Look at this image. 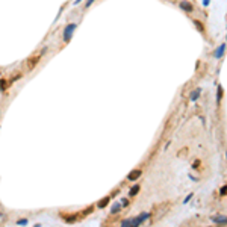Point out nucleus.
<instances>
[{"mask_svg": "<svg viewBox=\"0 0 227 227\" xmlns=\"http://www.w3.org/2000/svg\"><path fill=\"white\" fill-rule=\"evenodd\" d=\"M76 27H77L76 23H68L65 27H64V32H62V40H64V43H70V41H71L73 33H74Z\"/></svg>", "mask_w": 227, "mask_h": 227, "instance_id": "1", "label": "nucleus"}, {"mask_svg": "<svg viewBox=\"0 0 227 227\" xmlns=\"http://www.w3.org/2000/svg\"><path fill=\"white\" fill-rule=\"evenodd\" d=\"M46 50H47V47H44V49L41 50V53H40V55H36V56H33V58H30L29 62H27V70H32V68H33L36 64H38L40 59H41V56H43V55L46 53Z\"/></svg>", "mask_w": 227, "mask_h": 227, "instance_id": "2", "label": "nucleus"}, {"mask_svg": "<svg viewBox=\"0 0 227 227\" xmlns=\"http://www.w3.org/2000/svg\"><path fill=\"white\" fill-rule=\"evenodd\" d=\"M212 221L218 226H226L227 224V216L224 215H216V216H212Z\"/></svg>", "mask_w": 227, "mask_h": 227, "instance_id": "3", "label": "nucleus"}, {"mask_svg": "<svg viewBox=\"0 0 227 227\" xmlns=\"http://www.w3.org/2000/svg\"><path fill=\"white\" fill-rule=\"evenodd\" d=\"M141 174H142V171H141V170H133V171H130V173H129L127 179H129V180H136L138 177H141Z\"/></svg>", "mask_w": 227, "mask_h": 227, "instance_id": "4", "label": "nucleus"}, {"mask_svg": "<svg viewBox=\"0 0 227 227\" xmlns=\"http://www.w3.org/2000/svg\"><path fill=\"white\" fill-rule=\"evenodd\" d=\"M224 52H226V44H220V47H218V49H216V52H215V58H216V59L223 58Z\"/></svg>", "mask_w": 227, "mask_h": 227, "instance_id": "5", "label": "nucleus"}, {"mask_svg": "<svg viewBox=\"0 0 227 227\" xmlns=\"http://www.w3.org/2000/svg\"><path fill=\"white\" fill-rule=\"evenodd\" d=\"M180 8L183 9V11H186V12H191L192 9H194V6H192L189 2H182V3H180Z\"/></svg>", "mask_w": 227, "mask_h": 227, "instance_id": "6", "label": "nucleus"}, {"mask_svg": "<svg viewBox=\"0 0 227 227\" xmlns=\"http://www.w3.org/2000/svg\"><path fill=\"white\" fill-rule=\"evenodd\" d=\"M121 208H123V206H121V203H114L112 204V208H110V214H118L120 210H121Z\"/></svg>", "mask_w": 227, "mask_h": 227, "instance_id": "7", "label": "nucleus"}, {"mask_svg": "<svg viewBox=\"0 0 227 227\" xmlns=\"http://www.w3.org/2000/svg\"><path fill=\"white\" fill-rule=\"evenodd\" d=\"M109 202H110V198H109V197H104V198H102V200H100V203H98L97 206H98L100 209H103L104 206H108V203H109Z\"/></svg>", "mask_w": 227, "mask_h": 227, "instance_id": "8", "label": "nucleus"}, {"mask_svg": "<svg viewBox=\"0 0 227 227\" xmlns=\"http://www.w3.org/2000/svg\"><path fill=\"white\" fill-rule=\"evenodd\" d=\"M138 192H139V186H138V185H135L133 188H130V191H129V195H130V197H133V195H136Z\"/></svg>", "mask_w": 227, "mask_h": 227, "instance_id": "9", "label": "nucleus"}, {"mask_svg": "<svg viewBox=\"0 0 227 227\" xmlns=\"http://www.w3.org/2000/svg\"><path fill=\"white\" fill-rule=\"evenodd\" d=\"M198 96H200V89H195V91L191 94V100H192V102H197Z\"/></svg>", "mask_w": 227, "mask_h": 227, "instance_id": "10", "label": "nucleus"}, {"mask_svg": "<svg viewBox=\"0 0 227 227\" xmlns=\"http://www.w3.org/2000/svg\"><path fill=\"white\" fill-rule=\"evenodd\" d=\"M221 96H223V86L218 85V94H216V102H221Z\"/></svg>", "mask_w": 227, "mask_h": 227, "instance_id": "11", "label": "nucleus"}, {"mask_svg": "<svg viewBox=\"0 0 227 227\" xmlns=\"http://www.w3.org/2000/svg\"><path fill=\"white\" fill-rule=\"evenodd\" d=\"M6 89V79H0V91Z\"/></svg>", "mask_w": 227, "mask_h": 227, "instance_id": "12", "label": "nucleus"}, {"mask_svg": "<svg viewBox=\"0 0 227 227\" xmlns=\"http://www.w3.org/2000/svg\"><path fill=\"white\" fill-rule=\"evenodd\" d=\"M76 220H77V218H76L74 215H71V216H65V223H74Z\"/></svg>", "mask_w": 227, "mask_h": 227, "instance_id": "13", "label": "nucleus"}, {"mask_svg": "<svg viewBox=\"0 0 227 227\" xmlns=\"http://www.w3.org/2000/svg\"><path fill=\"white\" fill-rule=\"evenodd\" d=\"M194 24L198 27V30H200V32H203V30H204V29H203V24L200 23V21H197V20H194Z\"/></svg>", "mask_w": 227, "mask_h": 227, "instance_id": "14", "label": "nucleus"}, {"mask_svg": "<svg viewBox=\"0 0 227 227\" xmlns=\"http://www.w3.org/2000/svg\"><path fill=\"white\" fill-rule=\"evenodd\" d=\"M17 224H18V226H23V224L26 226V224H27V220H26V218H21V220L17 221Z\"/></svg>", "mask_w": 227, "mask_h": 227, "instance_id": "15", "label": "nucleus"}, {"mask_svg": "<svg viewBox=\"0 0 227 227\" xmlns=\"http://www.w3.org/2000/svg\"><path fill=\"white\" fill-rule=\"evenodd\" d=\"M94 2H96V0H86V2H85V9H86V8H89V6H91V5H92Z\"/></svg>", "mask_w": 227, "mask_h": 227, "instance_id": "16", "label": "nucleus"}, {"mask_svg": "<svg viewBox=\"0 0 227 227\" xmlns=\"http://www.w3.org/2000/svg\"><path fill=\"white\" fill-rule=\"evenodd\" d=\"M220 194H221V195H226V194H227V185H226V186H223V188H221Z\"/></svg>", "mask_w": 227, "mask_h": 227, "instance_id": "17", "label": "nucleus"}, {"mask_svg": "<svg viewBox=\"0 0 227 227\" xmlns=\"http://www.w3.org/2000/svg\"><path fill=\"white\" fill-rule=\"evenodd\" d=\"M192 197H194V194H189V195H188V197H186V198H185V202H183V203H185V204H186V203H189V200H191Z\"/></svg>", "mask_w": 227, "mask_h": 227, "instance_id": "18", "label": "nucleus"}, {"mask_svg": "<svg viewBox=\"0 0 227 227\" xmlns=\"http://www.w3.org/2000/svg\"><path fill=\"white\" fill-rule=\"evenodd\" d=\"M129 204V200L127 198H121V206H127Z\"/></svg>", "mask_w": 227, "mask_h": 227, "instance_id": "19", "label": "nucleus"}, {"mask_svg": "<svg viewBox=\"0 0 227 227\" xmlns=\"http://www.w3.org/2000/svg\"><path fill=\"white\" fill-rule=\"evenodd\" d=\"M209 3H210V0H203V5H204V6H208Z\"/></svg>", "mask_w": 227, "mask_h": 227, "instance_id": "20", "label": "nucleus"}, {"mask_svg": "<svg viewBox=\"0 0 227 227\" xmlns=\"http://www.w3.org/2000/svg\"><path fill=\"white\" fill-rule=\"evenodd\" d=\"M198 163H200L198 161H195V162H194V165H192V167H194V168H197V167H198Z\"/></svg>", "mask_w": 227, "mask_h": 227, "instance_id": "21", "label": "nucleus"}]
</instances>
